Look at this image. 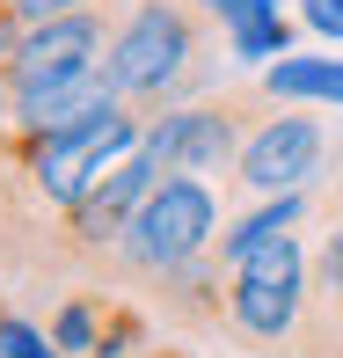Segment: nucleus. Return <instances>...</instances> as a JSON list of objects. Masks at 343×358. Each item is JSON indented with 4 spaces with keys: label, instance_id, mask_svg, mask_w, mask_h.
<instances>
[{
    "label": "nucleus",
    "instance_id": "12",
    "mask_svg": "<svg viewBox=\"0 0 343 358\" xmlns=\"http://www.w3.org/2000/svg\"><path fill=\"white\" fill-rule=\"evenodd\" d=\"M198 8L219 29H241V22H256V15H277V0H198Z\"/></svg>",
    "mask_w": 343,
    "mask_h": 358
},
{
    "label": "nucleus",
    "instance_id": "2",
    "mask_svg": "<svg viewBox=\"0 0 343 358\" xmlns=\"http://www.w3.org/2000/svg\"><path fill=\"white\" fill-rule=\"evenodd\" d=\"M219 183H205V176H161L154 190L139 198V213L124 220V241H117V278H168V271L198 264V256L219 249Z\"/></svg>",
    "mask_w": 343,
    "mask_h": 358
},
{
    "label": "nucleus",
    "instance_id": "4",
    "mask_svg": "<svg viewBox=\"0 0 343 358\" xmlns=\"http://www.w3.org/2000/svg\"><path fill=\"white\" fill-rule=\"evenodd\" d=\"M307 329V249L300 234H277L226 264V336L256 351H285Z\"/></svg>",
    "mask_w": 343,
    "mask_h": 358
},
{
    "label": "nucleus",
    "instance_id": "6",
    "mask_svg": "<svg viewBox=\"0 0 343 358\" xmlns=\"http://www.w3.org/2000/svg\"><path fill=\"white\" fill-rule=\"evenodd\" d=\"M329 169V132L300 110H270L249 132V146L234 154V176L226 190H249V198H285V190H307Z\"/></svg>",
    "mask_w": 343,
    "mask_h": 358
},
{
    "label": "nucleus",
    "instance_id": "3",
    "mask_svg": "<svg viewBox=\"0 0 343 358\" xmlns=\"http://www.w3.org/2000/svg\"><path fill=\"white\" fill-rule=\"evenodd\" d=\"M270 95L263 88H234V95H205V103H175L161 110V117H146V161H154L161 176H234V154L249 146V132L270 117Z\"/></svg>",
    "mask_w": 343,
    "mask_h": 358
},
{
    "label": "nucleus",
    "instance_id": "5",
    "mask_svg": "<svg viewBox=\"0 0 343 358\" xmlns=\"http://www.w3.org/2000/svg\"><path fill=\"white\" fill-rule=\"evenodd\" d=\"M117 8L59 15V22L22 29V37H15V59H8V80H0L8 103H37V95H59V88H73V80H95L103 73V52H110V29H117Z\"/></svg>",
    "mask_w": 343,
    "mask_h": 358
},
{
    "label": "nucleus",
    "instance_id": "14",
    "mask_svg": "<svg viewBox=\"0 0 343 358\" xmlns=\"http://www.w3.org/2000/svg\"><path fill=\"white\" fill-rule=\"evenodd\" d=\"M15 37H22V29H15L8 15H0V80H8V59H15Z\"/></svg>",
    "mask_w": 343,
    "mask_h": 358
},
{
    "label": "nucleus",
    "instance_id": "9",
    "mask_svg": "<svg viewBox=\"0 0 343 358\" xmlns=\"http://www.w3.org/2000/svg\"><path fill=\"white\" fill-rule=\"evenodd\" d=\"M226 44H234L241 59H285V44H292V22H277V15H256V22L226 29Z\"/></svg>",
    "mask_w": 343,
    "mask_h": 358
},
{
    "label": "nucleus",
    "instance_id": "7",
    "mask_svg": "<svg viewBox=\"0 0 343 358\" xmlns=\"http://www.w3.org/2000/svg\"><path fill=\"white\" fill-rule=\"evenodd\" d=\"M300 213H307V190H285V198H263L256 205V213H241L234 227H226L219 234V264H241V256L249 249H263V241H277V234H292V227H300Z\"/></svg>",
    "mask_w": 343,
    "mask_h": 358
},
{
    "label": "nucleus",
    "instance_id": "11",
    "mask_svg": "<svg viewBox=\"0 0 343 358\" xmlns=\"http://www.w3.org/2000/svg\"><path fill=\"white\" fill-rule=\"evenodd\" d=\"M0 351H8V358H59L52 329H29V322L8 315V307H0Z\"/></svg>",
    "mask_w": 343,
    "mask_h": 358
},
{
    "label": "nucleus",
    "instance_id": "13",
    "mask_svg": "<svg viewBox=\"0 0 343 358\" xmlns=\"http://www.w3.org/2000/svg\"><path fill=\"white\" fill-rule=\"evenodd\" d=\"M300 22L321 37H343V0H300Z\"/></svg>",
    "mask_w": 343,
    "mask_h": 358
},
{
    "label": "nucleus",
    "instance_id": "8",
    "mask_svg": "<svg viewBox=\"0 0 343 358\" xmlns=\"http://www.w3.org/2000/svg\"><path fill=\"white\" fill-rule=\"evenodd\" d=\"M270 103H343V59H270Z\"/></svg>",
    "mask_w": 343,
    "mask_h": 358
},
{
    "label": "nucleus",
    "instance_id": "1",
    "mask_svg": "<svg viewBox=\"0 0 343 358\" xmlns=\"http://www.w3.org/2000/svg\"><path fill=\"white\" fill-rule=\"evenodd\" d=\"M212 44H219V22L198 0H124L117 29H110V52H103V73L124 110L161 117L190 88H205Z\"/></svg>",
    "mask_w": 343,
    "mask_h": 358
},
{
    "label": "nucleus",
    "instance_id": "10",
    "mask_svg": "<svg viewBox=\"0 0 343 358\" xmlns=\"http://www.w3.org/2000/svg\"><path fill=\"white\" fill-rule=\"evenodd\" d=\"M95 8H117V0H0L15 29H37V22H59V15H95Z\"/></svg>",
    "mask_w": 343,
    "mask_h": 358
}]
</instances>
